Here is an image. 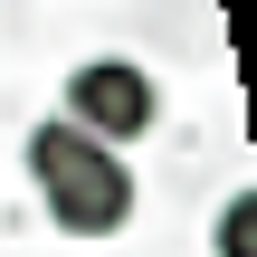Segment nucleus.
<instances>
[{
	"label": "nucleus",
	"instance_id": "1",
	"mask_svg": "<svg viewBox=\"0 0 257 257\" xmlns=\"http://www.w3.org/2000/svg\"><path fill=\"white\" fill-rule=\"evenodd\" d=\"M29 181H38V210L57 238H124L134 229V172L114 143L76 134L67 114H48L29 134Z\"/></svg>",
	"mask_w": 257,
	"mask_h": 257
},
{
	"label": "nucleus",
	"instance_id": "3",
	"mask_svg": "<svg viewBox=\"0 0 257 257\" xmlns=\"http://www.w3.org/2000/svg\"><path fill=\"white\" fill-rule=\"evenodd\" d=\"M210 238H219V257H257V191H238V200L219 210V229H210Z\"/></svg>",
	"mask_w": 257,
	"mask_h": 257
},
{
	"label": "nucleus",
	"instance_id": "2",
	"mask_svg": "<svg viewBox=\"0 0 257 257\" xmlns=\"http://www.w3.org/2000/svg\"><path fill=\"white\" fill-rule=\"evenodd\" d=\"M67 124L95 134V143H134V134L162 124V86H153L134 57H86V67L67 76Z\"/></svg>",
	"mask_w": 257,
	"mask_h": 257
}]
</instances>
